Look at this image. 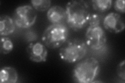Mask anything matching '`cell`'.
Masks as SVG:
<instances>
[{"instance_id": "obj_2", "label": "cell", "mask_w": 125, "mask_h": 83, "mask_svg": "<svg viewBox=\"0 0 125 83\" xmlns=\"http://www.w3.org/2000/svg\"><path fill=\"white\" fill-rule=\"evenodd\" d=\"M99 70V61L95 58L90 57L79 62L74 67L73 77L78 83H92L98 75Z\"/></svg>"}, {"instance_id": "obj_7", "label": "cell", "mask_w": 125, "mask_h": 83, "mask_svg": "<svg viewBox=\"0 0 125 83\" xmlns=\"http://www.w3.org/2000/svg\"><path fill=\"white\" fill-rule=\"evenodd\" d=\"M27 53L31 61L40 63L46 61L48 56V51L43 43L32 42L27 47Z\"/></svg>"}, {"instance_id": "obj_15", "label": "cell", "mask_w": 125, "mask_h": 83, "mask_svg": "<svg viewBox=\"0 0 125 83\" xmlns=\"http://www.w3.org/2000/svg\"><path fill=\"white\" fill-rule=\"evenodd\" d=\"M125 60L121 61L117 66V74L120 80L124 83L125 81Z\"/></svg>"}, {"instance_id": "obj_10", "label": "cell", "mask_w": 125, "mask_h": 83, "mask_svg": "<svg viewBox=\"0 0 125 83\" xmlns=\"http://www.w3.org/2000/svg\"><path fill=\"white\" fill-rule=\"evenodd\" d=\"M16 29L13 19L6 15L0 16V35L6 37L13 34Z\"/></svg>"}, {"instance_id": "obj_14", "label": "cell", "mask_w": 125, "mask_h": 83, "mask_svg": "<svg viewBox=\"0 0 125 83\" xmlns=\"http://www.w3.org/2000/svg\"><path fill=\"white\" fill-rule=\"evenodd\" d=\"M50 0H32L31 4L34 9L38 11H44L50 9L51 5Z\"/></svg>"}, {"instance_id": "obj_1", "label": "cell", "mask_w": 125, "mask_h": 83, "mask_svg": "<svg viewBox=\"0 0 125 83\" xmlns=\"http://www.w3.org/2000/svg\"><path fill=\"white\" fill-rule=\"evenodd\" d=\"M65 10L66 22L73 30H80L88 25L91 14L87 2L83 0L70 1L66 4Z\"/></svg>"}, {"instance_id": "obj_12", "label": "cell", "mask_w": 125, "mask_h": 83, "mask_svg": "<svg viewBox=\"0 0 125 83\" xmlns=\"http://www.w3.org/2000/svg\"><path fill=\"white\" fill-rule=\"evenodd\" d=\"M90 2L93 9L99 12H104L109 10L112 5L111 0H93Z\"/></svg>"}, {"instance_id": "obj_4", "label": "cell", "mask_w": 125, "mask_h": 83, "mask_svg": "<svg viewBox=\"0 0 125 83\" xmlns=\"http://www.w3.org/2000/svg\"><path fill=\"white\" fill-rule=\"evenodd\" d=\"M69 30L62 23L52 24L44 30L42 36V42L46 47L55 49L61 47L67 41Z\"/></svg>"}, {"instance_id": "obj_13", "label": "cell", "mask_w": 125, "mask_h": 83, "mask_svg": "<svg viewBox=\"0 0 125 83\" xmlns=\"http://www.w3.org/2000/svg\"><path fill=\"white\" fill-rule=\"evenodd\" d=\"M1 52L4 55L9 54L14 48V44L12 41L6 37H1L0 41Z\"/></svg>"}, {"instance_id": "obj_8", "label": "cell", "mask_w": 125, "mask_h": 83, "mask_svg": "<svg viewBox=\"0 0 125 83\" xmlns=\"http://www.w3.org/2000/svg\"><path fill=\"white\" fill-rule=\"evenodd\" d=\"M103 26L105 29L114 33L122 32L125 28L124 18L120 14L114 12L109 13L105 17Z\"/></svg>"}, {"instance_id": "obj_6", "label": "cell", "mask_w": 125, "mask_h": 83, "mask_svg": "<svg viewBox=\"0 0 125 83\" xmlns=\"http://www.w3.org/2000/svg\"><path fill=\"white\" fill-rule=\"evenodd\" d=\"M106 34L100 25L88 27L85 33V43L89 48L100 50L106 45Z\"/></svg>"}, {"instance_id": "obj_17", "label": "cell", "mask_w": 125, "mask_h": 83, "mask_svg": "<svg viewBox=\"0 0 125 83\" xmlns=\"http://www.w3.org/2000/svg\"><path fill=\"white\" fill-rule=\"evenodd\" d=\"M125 4L124 0H117L114 3V9L118 12L124 14L125 12Z\"/></svg>"}, {"instance_id": "obj_9", "label": "cell", "mask_w": 125, "mask_h": 83, "mask_svg": "<svg viewBox=\"0 0 125 83\" xmlns=\"http://www.w3.org/2000/svg\"><path fill=\"white\" fill-rule=\"evenodd\" d=\"M47 18L53 24L62 23L66 18V10L60 6H53L48 9Z\"/></svg>"}, {"instance_id": "obj_16", "label": "cell", "mask_w": 125, "mask_h": 83, "mask_svg": "<svg viewBox=\"0 0 125 83\" xmlns=\"http://www.w3.org/2000/svg\"><path fill=\"white\" fill-rule=\"evenodd\" d=\"M102 17L97 14H92L89 18L88 25L89 26H99L100 25Z\"/></svg>"}, {"instance_id": "obj_5", "label": "cell", "mask_w": 125, "mask_h": 83, "mask_svg": "<svg viewBox=\"0 0 125 83\" xmlns=\"http://www.w3.org/2000/svg\"><path fill=\"white\" fill-rule=\"evenodd\" d=\"M37 13L33 7L29 5L18 6L15 9L13 20L16 26L20 28H28L36 22Z\"/></svg>"}, {"instance_id": "obj_11", "label": "cell", "mask_w": 125, "mask_h": 83, "mask_svg": "<svg viewBox=\"0 0 125 83\" xmlns=\"http://www.w3.org/2000/svg\"><path fill=\"white\" fill-rule=\"evenodd\" d=\"M18 79L17 71L11 66H5L0 71V82L1 83H15Z\"/></svg>"}, {"instance_id": "obj_3", "label": "cell", "mask_w": 125, "mask_h": 83, "mask_svg": "<svg viewBox=\"0 0 125 83\" xmlns=\"http://www.w3.org/2000/svg\"><path fill=\"white\" fill-rule=\"evenodd\" d=\"M85 42L81 39H68L60 49L59 55L62 60L68 63H75L84 58L88 47Z\"/></svg>"}]
</instances>
